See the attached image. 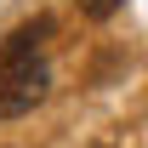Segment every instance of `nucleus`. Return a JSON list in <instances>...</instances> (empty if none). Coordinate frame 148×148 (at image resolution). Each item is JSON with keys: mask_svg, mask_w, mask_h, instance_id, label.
Wrapping results in <instances>:
<instances>
[{"mask_svg": "<svg viewBox=\"0 0 148 148\" xmlns=\"http://www.w3.org/2000/svg\"><path fill=\"white\" fill-rule=\"evenodd\" d=\"M46 97V69L34 63H0V120H17Z\"/></svg>", "mask_w": 148, "mask_h": 148, "instance_id": "nucleus-1", "label": "nucleus"}, {"mask_svg": "<svg viewBox=\"0 0 148 148\" xmlns=\"http://www.w3.org/2000/svg\"><path fill=\"white\" fill-rule=\"evenodd\" d=\"M46 34H51V17H34V23H23V29H12L6 46H0V63H34L40 46H46Z\"/></svg>", "mask_w": 148, "mask_h": 148, "instance_id": "nucleus-2", "label": "nucleus"}, {"mask_svg": "<svg viewBox=\"0 0 148 148\" xmlns=\"http://www.w3.org/2000/svg\"><path fill=\"white\" fill-rule=\"evenodd\" d=\"M120 6H125V0H80V12H86V17H114V12H120Z\"/></svg>", "mask_w": 148, "mask_h": 148, "instance_id": "nucleus-3", "label": "nucleus"}]
</instances>
